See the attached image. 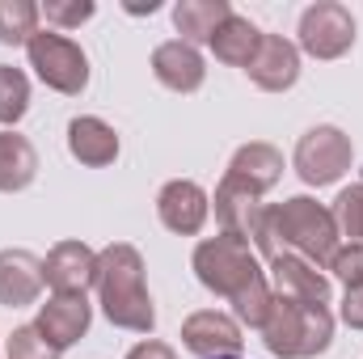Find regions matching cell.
<instances>
[{"label":"cell","mask_w":363,"mask_h":359,"mask_svg":"<svg viewBox=\"0 0 363 359\" xmlns=\"http://www.w3.org/2000/svg\"><path fill=\"white\" fill-rule=\"evenodd\" d=\"M43 283L55 296H85V287L97 283V254L81 241H60L43 258Z\"/></svg>","instance_id":"obj_8"},{"label":"cell","mask_w":363,"mask_h":359,"mask_svg":"<svg viewBox=\"0 0 363 359\" xmlns=\"http://www.w3.org/2000/svg\"><path fill=\"white\" fill-rule=\"evenodd\" d=\"M262 216H267V207L258 203V194L233 186L228 178L216 186V220H220V228H224L228 237H237V241H258Z\"/></svg>","instance_id":"obj_13"},{"label":"cell","mask_w":363,"mask_h":359,"mask_svg":"<svg viewBox=\"0 0 363 359\" xmlns=\"http://www.w3.org/2000/svg\"><path fill=\"white\" fill-rule=\"evenodd\" d=\"M342 321L351 330H363V287H347V300H342Z\"/></svg>","instance_id":"obj_29"},{"label":"cell","mask_w":363,"mask_h":359,"mask_svg":"<svg viewBox=\"0 0 363 359\" xmlns=\"http://www.w3.org/2000/svg\"><path fill=\"white\" fill-rule=\"evenodd\" d=\"M43 292V263L30 250H0V304L21 309Z\"/></svg>","instance_id":"obj_16"},{"label":"cell","mask_w":363,"mask_h":359,"mask_svg":"<svg viewBox=\"0 0 363 359\" xmlns=\"http://www.w3.org/2000/svg\"><path fill=\"white\" fill-rule=\"evenodd\" d=\"M334 224H338L351 241H363V182L347 186V190L334 199Z\"/></svg>","instance_id":"obj_25"},{"label":"cell","mask_w":363,"mask_h":359,"mask_svg":"<svg viewBox=\"0 0 363 359\" xmlns=\"http://www.w3.org/2000/svg\"><path fill=\"white\" fill-rule=\"evenodd\" d=\"M233 17L228 0H182L174 9V26H178L182 43H211V34Z\"/></svg>","instance_id":"obj_20"},{"label":"cell","mask_w":363,"mask_h":359,"mask_svg":"<svg viewBox=\"0 0 363 359\" xmlns=\"http://www.w3.org/2000/svg\"><path fill=\"white\" fill-rule=\"evenodd\" d=\"M26 110H30V81H26V72L0 64V123L13 127Z\"/></svg>","instance_id":"obj_23"},{"label":"cell","mask_w":363,"mask_h":359,"mask_svg":"<svg viewBox=\"0 0 363 359\" xmlns=\"http://www.w3.org/2000/svg\"><path fill=\"white\" fill-rule=\"evenodd\" d=\"M182 343L186 351H194L199 359H233L241 351V326L216 309H203V313H190L182 321Z\"/></svg>","instance_id":"obj_9"},{"label":"cell","mask_w":363,"mask_h":359,"mask_svg":"<svg viewBox=\"0 0 363 359\" xmlns=\"http://www.w3.org/2000/svg\"><path fill=\"white\" fill-rule=\"evenodd\" d=\"M38 17L43 9L30 0H0V43L4 47H21L38 34Z\"/></svg>","instance_id":"obj_22"},{"label":"cell","mask_w":363,"mask_h":359,"mask_svg":"<svg viewBox=\"0 0 363 359\" xmlns=\"http://www.w3.org/2000/svg\"><path fill=\"white\" fill-rule=\"evenodd\" d=\"M271 304H274V287L267 283V279H258V283H250L245 292H237V296H233L237 317H241L245 326H254V330H262V321H267Z\"/></svg>","instance_id":"obj_24"},{"label":"cell","mask_w":363,"mask_h":359,"mask_svg":"<svg viewBox=\"0 0 363 359\" xmlns=\"http://www.w3.org/2000/svg\"><path fill=\"white\" fill-rule=\"evenodd\" d=\"M93 321V309L85 296H51L43 309H38V334L55 347V351H64V347H72L85 330H89Z\"/></svg>","instance_id":"obj_12"},{"label":"cell","mask_w":363,"mask_h":359,"mask_svg":"<svg viewBox=\"0 0 363 359\" xmlns=\"http://www.w3.org/2000/svg\"><path fill=\"white\" fill-rule=\"evenodd\" d=\"M194 275H199V283H203L207 292H216V296H224V300H233L237 292H245L250 283L262 279L258 254L250 250V241H237V237H228V233L207 237V241L194 250Z\"/></svg>","instance_id":"obj_4"},{"label":"cell","mask_w":363,"mask_h":359,"mask_svg":"<svg viewBox=\"0 0 363 359\" xmlns=\"http://www.w3.org/2000/svg\"><path fill=\"white\" fill-rule=\"evenodd\" d=\"M233 359H237V355H233Z\"/></svg>","instance_id":"obj_31"},{"label":"cell","mask_w":363,"mask_h":359,"mask_svg":"<svg viewBox=\"0 0 363 359\" xmlns=\"http://www.w3.org/2000/svg\"><path fill=\"white\" fill-rule=\"evenodd\" d=\"M157 211H161V224H165L169 233L190 237V233H199V228H203V220H207L211 203H207L203 186L178 178V182H169V186L157 194Z\"/></svg>","instance_id":"obj_14"},{"label":"cell","mask_w":363,"mask_h":359,"mask_svg":"<svg viewBox=\"0 0 363 359\" xmlns=\"http://www.w3.org/2000/svg\"><path fill=\"white\" fill-rule=\"evenodd\" d=\"M267 258L279 254H300L304 263L313 267H330L334 250H338V224H334V211L321 207L317 199L308 194H296L287 203H274L262 216V233L254 241Z\"/></svg>","instance_id":"obj_1"},{"label":"cell","mask_w":363,"mask_h":359,"mask_svg":"<svg viewBox=\"0 0 363 359\" xmlns=\"http://www.w3.org/2000/svg\"><path fill=\"white\" fill-rule=\"evenodd\" d=\"M245 72H250V81L258 89L283 93V89H291L296 77H300V51L283 34H262V47H258V55H254V64Z\"/></svg>","instance_id":"obj_11"},{"label":"cell","mask_w":363,"mask_h":359,"mask_svg":"<svg viewBox=\"0 0 363 359\" xmlns=\"http://www.w3.org/2000/svg\"><path fill=\"white\" fill-rule=\"evenodd\" d=\"M43 17L51 21V26H81V21H89L93 17V0H72V4H64V0H47L43 4Z\"/></svg>","instance_id":"obj_28"},{"label":"cell","mask_w":363,"mask_h":359,"mask_svg":"<svg viewBox=\"0 0 363 359\" xmlns=\"http://www.w3.org/2000/svg\"><path fill=\"white\" fill-rule=\"evenodd\" d=\"M152 72H157V81L165 85V89L174 93H194L203 85V77H207V68H203V55L190 47V43H161L157 51H152Z\"/></svg>","instance_id":"obj_17"},{"label":"cell","mask_w":363,"mask_h":359,"mask_svg":"<svg viewBox=\"0 0 363 359\" xmlns=\"http://www.w3.org/2000/svg\"><path fill=\"white\" fill-rule=\"evenodd\" d=\"M351 43H355L351 9H342L334 0H321L313 9H304V17H300V47L313 60H338V55L351 51Z\"/></svg>","instance_id":"obj_7"},{"label":"cell","mask_w":363,"mask_h":359,"mask_svg":"<svg viewBox=\"0 0 363 359\" xmlns=\"http://www.w3.org/2000/svg\"><path fill=\"white\" fill-rule=\"evenodd\" d=\"M38 174V153L26 136L17 131H0V190L13 194V190H26Z\"/></svg>","instance_id":"obj_21"},{"label":"cell","mask_w":363,"mask_h":359,"mask_svg":"<svg viewBox=\"0 0 363 359\" xmlns=\"http://www.w3.org/2000/svg\"><path fill=\"white\" fill-rule=\"evenodd\" d=\"M330 270H334L347 287H363V241L338 245L334 258H330Z\"/></svg>","instance_id":"obj_27"},{"label":"cell","mask_w":363,"mask_h":359,"mask_svg":"<svg viewBox=\"0 0 363 359\" xmlns=\"http://www.w3.org/2000/svg\"><path fill=\"white\" fill-rule=\"evenodd\" d=\"M258 47H262V30H258L250 17H241V13H233V17L211 34L216 60H220V64H233V68H250L254 55H258Z\"/></svg>","instance_id":"obj_19"},{"label":"cell","mask_w":363,"mask_h":359,"mask_svg":"<svg viewBox=\"0 0 363 359\" xmlns=\"http://www.w3.org/2000/svg\"><path fill=\"white\" fill-rule=\"evenodd\" d=\"M224 178L262 199L274 182L283 178V153L271 148V144H245V148H237V157H233Z\"/></svg>","instance_id":"obj_15"},{"label":"cell","mask_w":363,"mask_h":359,"mask_svg":"<svg viewBox=\"0 0 363 359\" xmlns=\"http://www.w3.org/2000/svg\"><path fill=\"white\" fill-rule=\"evenodd\" d=\"M127 359H178V355H174V347H165V343L148 338V343L131 347V351H127Z\"/></svg>","instance_id":"obj_30"},{"label":"cell","mask_w":363,"mask_h":359,"mask_svg":"<svg viewBox=\"0 0 363 359\" xmlns=\"http://www.w3.org/2000/svg\"><path fill=\"white\" fill-rule=\"evenodd\" d=\"M334 338V317L325 304H300L274 296L271 313L262 321V343L279 359H308L321 355Z\"/></svg>","instance_id":"obj_3"},{"label":"cell","mask_w":363,"mask_h":359,"mask_svg":"<svg viewBox=\"0 0 363 359\" xmlns=\"http://www.w3.org/2000/svg\"><path fill=\"white\" fill-rule=\"evenodd\" d=\"M291 161H296V174L308 186H330L351 170L355 153H351V140L338 127H313V131L300 136Z\"/></svg>","instance_id":"obj_6"},{"label":"cell","mask_w":363,"mask_h":359,"mask_svg":"<svg viewBox=\"0 0 363 359\" xmlns=\"http://www.w3.org/2000/svg\"><path fill=\"white\" fill-rule=\"evenodd\" d=\"M26 51H30V68L38 72V81L47 89L77 97V93L89 85V60H85V51L72 38H64L55 30H38L26 43Z\"/></svg>","instance_id":"obj_5"},{"label":"cell","mask_w":363,"mask_h":359,"mask_svg":"<svg viewBox=\"0 0 363 359\" xmlns=\"http://www.w3.org/2000/svg\"><path fill=\"white\" fill-rule=\"evenodd\" d=\"M4 359H60V351L38 334V326H21L9 334L4 343Z\"/></svg>","instance_id":"obj_26"},{"label":"cell","mask_w":363,"mask_h":359,"mask_svg":"<svg viewBox=\"0 0 363 359\" xmlns=\"http://www.w3.org/2000/svg\"><path fill=\"white\" fill-rule=\"evenodd\" d=\"M271 283H274V296H283V300L330 304V279L313 267V263H304L300 254H279V258H271Z\"/></svg>","instance_id":"obj_10"},{"label":"cell","mask_w":363,"mask_h":359,"mask_svg":"<svg viewBox=\"0 0 363 359\" xmlns=\"http://www.w3.org/2000/svg\"><path fill=\"white\" fill-rule=\"evenodd\" d=\"M68 153L81 161V165H110L118 157V136L110 123L101 118H72L68 123Z\"/></svg>","instance_id":"obj_18"},{"label":"cell","mask_w":363,"mask_h":359,"mask_svg":"<svg viewBox=\"0 0 363 359\" xmlns=\"http://www.w3.org/2000/svg\"><path fill=\"white\" fill-rule=\"evenodd\" d=\"M97 296H101V313L118 330L148 334L157 326V309L144 287V258L135 245L118 241L97 254Z\"/></svg>","instance_id":"obj_2"}]
</instances>
